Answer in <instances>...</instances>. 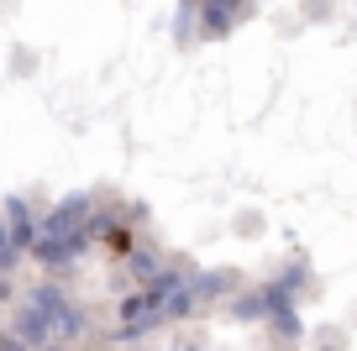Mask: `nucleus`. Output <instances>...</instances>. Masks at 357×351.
<instances>
[]
</instances>
